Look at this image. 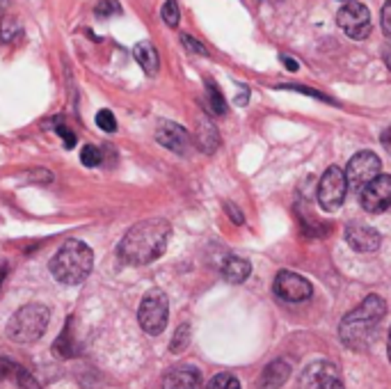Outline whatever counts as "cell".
Wrapping results in <instances>:
<instances>
[{"label":"cell","instance_id":"18","mask_svg":"<svg viewBox=\"0 0 391 389\" xmlns=\"http://www.w3.org/2000/svg\"><path fill=\"white\" fill-rule=\"evenodd\" d=\"M206 105H209V110L213 112V115H218V117H222L224 112H227V99L222 96V92H220V87L215 85L213 81H206Z\"/></svg>","mask_w":391,"mask_h":389},{"label":"cell","instance_id":"40","mask_svg":"<svg viewBox=\"0 0 391 389\" xmlns=\"http://www.w3.org/2000/svg\"><path fill=\"white\" fill-rule=\"evenodd\" d=\"M272 3H279V0H272Z\"/></svg>","mask_w":391,"mask_h":389},{"label":"cell","instance_id":"31","mask_svg":"<svg viewBox=\"0 0 391 389\" xmlns=\"http://www.w3.org/2000/svg\"><path fill=\"white\" fill-rule=\"evenodd\" d=\"M314 389H346V387L337 376H329V378H325V381H320Z\"/></svg>","mask_w":391,"mask_h":389},{"label":"cell","instance_id":"19","mask_svg":"<svg viewBox=\"0 0 391 389\" xmlns=\"http://www.w3.org/2000/svg\"><path fill=\"white\" fill-rule=\"evenodd\" d=\"M53 350L60 357H71V355H76V350H74V342H71V332H69V323H66V327L62 330V335L57 337V342H55V346H53Z\"/></svg>","mask_w":391,"mask_h":389},{"label":"cell","instance_id":"34","mask_svg":"<svg viewBox=\"0 0 391 389\" xmlns=\"http://www.w3.org/2000/svg\"><path fill=\"white\" fill-rule=\"evenodd\" d=\"M279 60L286 64L288 71H298V69H300V64H298L296 60H293V57H288V55H279Z\"/></svg>","mask_w":391,"mask_h":389},{"label":"cell","instance_id":"25","mask_svg":"<svg viewBox=\"0 0 391 389\" xmlns=\"http://www.w3.org/2000/svg\"><path fill=\"white\" fill-rule=\"evenodd\" d=\"M81 161H83L85 168H99L101 161H103L101 149H96V147H92V144H87V147H83V151H81Z\"/></svg>","mask_w":391,"mask_h":389},{"label":"cell","instance_id":"16","mask_svg":"<svg viewBox=\"0 0 391 389\" xmlns=\"http://www.w3.org/2000/svg\"><path fill=\"white\" fill-rule=\"evenodd\" d=\"M133 57H135V62H138L144 69L146 76L158 74L161 57H158V51H156V46L151 42H140L138 46L133 48Z\"/></svg>","mask_w":391,"mask_h":389},{"label":"cell","instance_id":"28","mask_svg":"<svg viewBox=\"0 0 391 389\" xmlns=\"http://www.w3.org/2000/svg\"><path fill=\"white\" fill-rule=\"evenodd\" d=\"M181 44H183L185 48H188L190 53H194V55H204V57L209 55L206 46H204L202 42H197V39L190 37V35H181Z\"/></svg>","mask_w":391,"mask_h":389},{"label":"cell","instance_id":"30","mask_svg":"<svg viewBox=\"0 0 391 389\" xmlns=\"http://www.w3.org/2000/svg\"><path fill=\"white\" fill-rule=\"evenodd\" d=\"M380 23H383V30L387 37H391V0H387L383 7V16H380Z\"/></svg>","mask_w":391,"mask_h":389},{"label":"cell","instance_id":"15","mask_svg":"<svg viewBox=\"0 0 391 389\" xmlns=\"http://www.w3.org/2000/svg\"><path fill=\"white\" fill-rule=\"evenodd\" d=\"M250 272H252V264L243 257L231 255L222 261V277L231 281V284H243L250 277Z\"/></svg>","mask_w":391,"mask_h":389},{"label":"cell","instance_id":"2","mask_svg":"<svg viewBox=\"0 0 391 389\" xmlns=\"http://www.w3.org/2000/svg\"><path fill=\"white\" fill-rule=\"evenodd\" d=\"M387 303L380 296H366L357 309L348 311L339 325V337L350 350H366L373 344L380 323L385 320Z\"/></svg>","mask_w":391,"mask_h":389},{"label":"cell","instance_id":"36","mask_svg":"<svg viewBox=\"0 0 391 389\" xmlns=\"http://www.w3.org/2000/svg\"><path fill=\"white\" fill-rule=\"evenodd\" d=\"M5 275H7V268H5V266H0V286H3V281H5Z\"/></svg>","mask_w":391,"mask_h":389},{"label":"cell","instance_id":"12","mask_svg":"<svg viewBox=\"0 0 391 389\" xmlns=\"http://www.w3.org/2000/svg\"><path fill=\"white\" fill-rule=\"evenodd\" d=\"M163 389H206L202 383L199 368L194 366H174L165 373Z\"/></svg>","mask_w":391,"mask_h":389},{"label":"cell","instance_id":"33","mask_svg":"<svg viewBox=\"0 0 391 389\" xmlns=\"http://www.w3.org/2000/svg\"><path fill=\"white\" fill-rule=\"evenodd\" d=\"M380 142H383V147L387 149V153L391 156V126L387 131H383V135H380Z\"/></svg>","mask_w":391,"mask_h":389},{"label":"cell","instance_id":"4","mask_svg":"<svg viewBox=\"0 0 391 389\" xmlns=\"http://www.w3.org/2000/svg\"><path fill=\"white\" fill-rule=\"evenodd\" d=\"M48 320H51V311L46 305H23L7 320V337L16 344H33L37 339H42L48 327Z\"/></svg>","mask_w":391,"mask_h":389},{"label":"cell","instance_id":"22","mask_svg":"<svg viewBox=\"0 0 391 389\" xmlns=\"http://www.w3.org/2000/svg\"><path fill=\"white\" fill-rule=\"evenodd\" d=\"M94 14L99 18H112L122 14V5L117 0H99L94 7Z\"/></svg>","mask_w":391,"mask_h":389},{"label":"cell","instance_id":"38","mask_svg":"<svg viewBox=\"0 0 391 389\" xmlns=\"http://www.w3.org/2000/svg\"><path fill=\"white\" fill-rule=\"evenodd\" d=\"M387 348H389V362H391V330H389V342H387Z\"/></svg>","mask_w":391,"mask_h":389},{"label":"cell","instance_id":"3","mask_svg":"<svg viewBox=\"0 0 391 389\" xmlns=\"http://www.w3.org/2000/svg\"><path fill=\"white\" fill-rule=\"evenodd\" d=\"M94 252L83 240H66L51 261V275L66 286H76L90 277Z\"/></svg>","mask_w":391,"mask_h":389},{"label":"cell","instance_id":"11","mask_svg":"<svg viewBox=\"0 0 391 389\" xmlns=\"http://www.w3.org/2000/svg\"><path fill=\"white\" fill-rule=\"evenodd\" d=\"M156 140L158 144H163L165 149H170L179 156H185L190 149V133L183 129V126L174 124V122H161L158 129H156Z\"/></svg>","mask_w":391,"mask_h":389},{"label":"cell","instance_id":"39","mask_svg":"<svg viewBox=\"0 0 391 389\" xmlns=\"http://www.w3.org/2000/svg\"><path fill=\"white\" fill-rule=\"evenodd\" d=\"M5 5H7V0H0V9H3Z\"/></svg>","mask_w":391,"mask_h":389},{"label":"cell","instance_id":"32","mask_svg":"<svg viewBox=\"0 0 391 389\" xmlns=\"http://www.w3.org/2000/svg\"><path fill=\"white\" fill-rule=\"evenodd\" d=\"M224 211L229 213L231 220L236 222V225H243V222H245V218H243V213L236 209V204H233V202H227V204H224Z\"/></svg>","mask_w":391,"mask_h":389},{"label":"cell","instance_id":"9","mask_svg":"<svg viewBox=\"0 0 391 389\" xmlns=\"http://www.w3.org/2000/svg\"><path fill=\"white\" fill-rule=\"evenodd\" d=\"M272 289H275V294L281 300H286V303H305V300H309L311 294H314L311 281L307 277L298 275V272H291V270H281L275 277Z\"/></svg>","mask_w":391,"mask_h":389},{"label":"cell","instance_id":"27","mask_svg":"<svg viewBox=\"0 0 391 389\" xmlns=\"http://www.w3.org/2000/svg\"><path fill=\"white\" fill-rule=\"evenodd\" d=\"M96 126L105 133H115L117 131V120L110 110H99L96 112Z\"/></svg>","mask_w":391,"mask_h":389},{"label":"cell","instance_id":"29","mask_svg":"<svg viewBox=\"0 0 391 389\" xmlns=\"http://www.w3.org/2000/svg\"><path fill=\"white\" fill-rule=\"evenodd\" d=\"M55 133L60 135V138L64 140V147H66V149H71L74 144H76V135H74V133H71L69 129H66V126L57 124V126H55Z\"/></svg>","mask_w":391,"mask_h":389},{"label":"cell","instance_id":"7","mask_svg":"<svg viewBox=\"0 0 391 389\" xmlns=\"http://www.w3.org/2000/svg\"><path fill=\"white\" fill-rule=\"evenodd\" d=\"M380 168L383 163L373 153V151H359L350 158L348 168H346V181H348V188H353L355 192H361L373 179H378Z\"/></svg>","mask_w":391,"mask_h":389},{"label":"cell","instance_id":"24","mask_svg":"<svg viewBox=\"0 0 391 389\" xmlns=\"http://www.w3.org/2000/svg\"><path fill=\"white\" fill-rule=\"evenodd\" d=\"M18 33V21L14 16H5L3 23H0V44H7L12 42Z\"/></svg>","mask_w":391,"mask_h":389},{"label":"cell","instance_id":"21","mask_svg":"<svg viewBox=\"0 0 391 389\" xmlns=\"http://www.w3.org/2000/svg\"><path fill=\"white\" fill-rule=\"evenodd\" d=\"M161 14H163V21L168 23L170 28H177L179 21H181V12H179V3H177V0H165Z\"/></svg>","mask_w":391,"mask_h":389},{"label":"cell","instance_id":"26","mask_svg":"<svg viewBox=\"0 0 391 389\" xmlns=\"http://www.w3.org/2000/svg\"><path fill=\"white\" fill-rule=\"evenodd\" d=\"M279 90H291V92H302V94H307V96H314V99H320V101H325V103H332V99L327 94H322L318 90H309V87L305 85H293V83H286V85H277Z\"/></svg>","mask_w":391,"mask_h":389},{"label":"cell","instance_id":"23","mask_svg":"<svg viewBox=\"0 0 391 389\" xmlns=\"http://www.w3.org/2000/svg\"><path fill=\"white\" fill-rule=\"evenodd\" d=\"M206 389H240V383H238V378L231 373H218L209 383Z\"/></svg>","mask_w":391,"mask_h":389},{"label":"cell","instance_id":"14","mask_svg":"<svg viewBox=\"0 0 391 389\" xmlns=\"http://www.w3.org/2000/svg\"><path fill=\"white\" fill-rule=\"evenodd\" d=\"M291 376V366L286 359H275V362H270L266 366V371L261 373V389H279L281 385H284L288 381Z\"/></svg>","mask_w":391,"mask_h":389},{"label":"cell","instance_id":"10","mask_svg":"<svg viewBox=\"0 0 391 389\" xmlns=\"http://www.w3.org/2000/svg\"><path fill=\"white\" fill-rule=\"evenodd\" d=\"M361 207L368 213H385L391 207V174H380L359 192Z\"/></svg>","mask_w":391,"mask_h":389},{"label":"cell","instance_id":"37","mask_svg":"<svg viewBox=\"0 0 391 389\" xmlns=\"http://www.w3.org/2000/svg\"><path fill=\"white\" fill-rule=\"evenodd\" d=\"M385 62H387V66H389V69H391V48H389V51H387V55H385Z\"/></svg>","mask_w":391,"mask_h":389},{"label":"cell","instance_id":"8","mask_svg":"<svg viewBox=\"0 0 391 389\" xmlns=\"http://www.w3.org/2000/svg\"><path fill=\"white\" fill-rule=\"evenodd\" d=\"M346 192H348L346 172L337 168V165H332L318 181V204L325 211H337L344 204Z\"/></svg>","mask_w":391,"mask_h":389},{"label":"cell","instance_id":"6","mask_svg":"<svg viewBox=\"0 0 391 389\" xmlns=\"http://www.w3.org/2000/svg\"><path fill=\"white\" fill-rule=\"evenodd\" d=\"M337 23H339L341 30H344L350 39H355V42L366 39L370 35V30H373L368 7L364 3H359V0H348V3L339 9Z\"/></svg>","mask_w":391,"mask_h":389},{"label":"cell","instance_id":"17","mask_svg":"<svg viewBox=\"0 0 391 389\" xmlns=\"http://www.w3.org/2000/svg\"><path fill=\"white\" fill-rule=\"evenodd\" d=\"M197 144L202 151L213 153L220 147V133L215 129V124L211 120H199L197 124Z\"/></svg>","mask_w":391,"mask_h":389},{"label":"cell","instance_id":"1","mask_svg":"<svg viewBox=\"0 0 391 389\" xmlns=\"http://www.w3.org/2000/svg\"><path fill=\"white\" fill-rule=\"evenodd\" d=\"M170 236H172V227L168 220H161V218L144 220L133 225L124 233L117 252H119V257L126 264L144 266L163 257V252L168 250Z\"/></svg>","mask_w":391,"mask_h":389},{"label":"cell","instance_id":"5","mask_svg":"<svg viewBox=\"0 0 391 389\" xmlns=\"http://www.w3.org/2000/svg\"><path fill=\"white\" fill-rule=\"evenodd\" d=\"M168 318H170V300L168 296L163 294V291L153 289L149 291L142 303H140V309H138V320L146 335H161L165 325H168Z\"/></svg>","mask_w":391,"mask_h":389},{"label":"cell","instance_id":"35","mask_svg":"<svg viewBox=\"0 0 391 389\" xmlns=\"http://www.w3.org/2000/svg\"><path fill=\"white\" fill-rule=\"evenodd\" d=\"M247 99H250V90H247V87H245V90H243V87H240V94H238L236 103H238V105H245V103H247Z\"/></svg>","mask_w":391,"mask_h":389},{"label":"cell","instance_id":"13","mask_svg":"<svg viewBox=\"0 0 391 389\" xmlns=\"http://www.w3.org/2000/svg\"><path fill=\"white\" fill-rule=\"evenodd\" d=\"M346 240L357 252H375L380 248V233L366 225H348Z\"/></svg>","mask_w":391,"mask_h":389},{"label":"cell","instance_id":"20","mask_svg":"<svg viewBox=\"0 0 391 389\" xmlns=\"http://www.w3.org/2000/svg\"><path fill=\"white\" fill-rule=\"evenodd\" d=\"M188 344H190V325L183 323V325L177 327V332H174L170 350H172V353H183V350L188 348Z\"/></svg>","mask_w":391,"mask_h":389}]
</instances>
